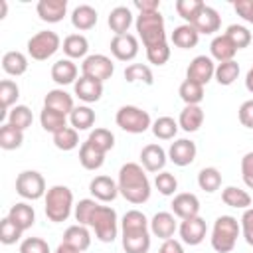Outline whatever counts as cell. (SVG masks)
<instances>
[{"label": "cell", "mask_w": 253, "mask_h": 253, "mask_svg": "<svg viewBox=\"0 0 253 253\" xmlns=\"http://www.w3.org/2000/svg\"><path fill=\"white\" fill-rule=\"evenodd\" d=\"M6 12H8V4H6V0H0V20L6 18Z\"/></svg>", "instance_id": "cell-62"}, {"label": "cell", "mask_w": 253, "mask_h": 253, "mask_svg": "<svg viewBox=\"0 0 253 253\" xmlns=\"http://www.w3.org/2000/svg\"><path fill=\"white\" fill-rule=\"evenodd\" d=\"M198 186L208 192V194H213L215 190H219L221 186V172L213 166H208V168H202L200 174H198Z\"/></svg>", "instance_id": "cell-44"}, {"label": "cell", "mask_w": 253, "mask_h": 253, "mask_svg": "<svg viewBox=\"0 0 253 253\" xmlns=\"http://www.w3.org/2000/svg\"><path fill=\"white\" fill-rule=\"evenodd\" d=\"M69 123L77 132L79 130H87V128H91L95 125V111L91 107H87V105H79V107H75L71 111Z\"/></svg>", "instance_id": "cell-36"}, {"label": "cell", "mask_w": 253, "mask_h": 253, "mask_svg": "<svg viewBox=\"0 0 253 253\" xmlns=\"http://www.w3.org/2000/svg\"><path fill=\"white\" fill-rule=\"evenodd\" d=\"M245 87H247L249 93H253V65H251V69L245 75Z\"/></svg>", "instance_id": "cell-61"}, {"label": "cell", "mask_w": 253, "mask_h": 253, "mask_svg": "<svg viewBox=\"0 0 253 253\" xmlns=\"http://www.w3.org/2000/svg\"><path fill=\"white\" fill-rule=\"evenodd\" d=\"M43 107L53 109V111L63 113V115H71V111L75 109L73 97L67 91H63V89H51V91H47V95L43 99Z\"/></svg>", "instance_id": "cell-24"}, {"label": "cell", "mask_w": 253, "mask_h": 253, "mask_svg": "<svg viewBox=\"0 0 253 253\" xmlns=\"http://www.w3.org/2000/svg\"><path fill=\"white\" fill-rule=\"evenodd\" d=\"M89 49V42L83 34H69L63 40V53L67 55V59H79L85 57Z\"/></svg>", "instance_id": "cell-33"}, {"label": "cell", "mask_w": 253, "mask_h": 253, "mask_svg": "<svg viewBox=\"0 0 253 253\" xmlns=\"http://www.w3.org/2000/svg\"><path fill=\"white\" fill-rule=\"evenodd\" d=\"M53 253H81V251H77V249H73V247H69V245H65V243L61 241Z\"/></svg>", "instance_id": "cell-60"}, {"label": "cell", "mask_w": 253, "mask_h": 253, "mask_svg": "<svg viewBox=\"0 0 253 253\" xmlns=\"http://www.w3.org/2000/svg\"><path fill=\"white\" fill-rule=\"evenodd\" d=\"M8 217H10L22 231L30 229V227L36 223V211H34V208H32L30 204H26V202L14 204V206L10 208V211H8Z\"/></svg>", "instance_id": "cell-29"}, {"label": "cell", "mask_w": 253, "mask_h": 253, "mask_svg": "<svg viewBox=\"0 0 253 253\" xmlns=\"http://www.w3.org/2000/svg\"><path fill=\"white\" fill-rule=\"evenodd\" d=\"M71 24L79 32H87L97 24V10L89 4H81L71 12Z\"/></svg>", "instance_id": "cell-30"}, {"label": "cell", "mask_w": 253, "mask_h": 253, "mask_svg": "<svg viewBox=\"0 0 253 253\" xmlns=\"http://www.w3.org/2000/svg\"><path fill=\"white\" fill-rule=\"evenodd\" d=\"M237 77H239V63H237L235 59H231V61H223V63H217V65H215L213 79H215L219 85L227 87V85H231Z\"/></svg>", "instance_id": "cell-40"}, {"label": "cell", "mask_w": 253, "mask_h": 253, "mask_svg": "<svg viewBox=\"0 0 253 253\" xmlns=\"http://www.w3.org/2000/svg\"><path fill=\"white\" fill-rule=\"evenodd\" d=\"M225 36L231 40V43H233L237 49L247 47V45L251 43V40H253L251 32H249L245 26H241V24H231V26H227Z\"/></svg>", "instance_id": "cell-48"}, {"label": "cell", "mask_w": 253, "mask_h": 253, "mask_svg": "<svg viewBox=\"0 0 253 253\" xmlns=\"http://www.w3.org/2000/svg\"><path fill=\"white\" fill-rule=\"evenodd\" d=\"M36 12L42 22L57 24L67 14V0H40L36 6Z\"/></svg>", "instance_id": "cell-18"}, {"label": "cell", "mask_w": 253, "mask_h": 253, "mask_svg": "<svg viewBox=\"0 0 253 253\" xmlns=\"http://www.w3.org/2000/svg\"><path fill=\"white\" fill-rule=\"evenodd\" d=\"M87 142H91L97 150H101V152L107 154L115 146V134L109 128H95V130H91Z\"/></svg>", "instance_id": "cell-46"}, {"label": "cell", "mask_w": 253, "mask_h": 253, "mask_svg": "<svg viewBox=\"0 0 253 253\" xmlns=\"http://www.w3.org/2000/svg\"><path fill=\"white\" fill-rule=\"evenodd\" d=\"M146 170L136 162H126L119 170V194L130 204H144L150 198V182Z\"/></svg>", "instance_id": "cell-2"}, {"label": "cell", "mask_w": 253, "mask_h": 253, "mask_svg": "<svg viewBox=\"0 0 253 253\" xmlns=\"http://www.w3.org/2000/svg\"><path fill=\"white\" fill-rule=\"evenodd\" d=\"M111 53L119 61H132L138 55V40L132 34L115 36L111 40Z\"/></svg>", "instance_id": "cell-14"}, {"label": "cell", "mask_w": 253, "mask_h": 253, "mask_svg": "<svg viewBox=\"0 0 253 253\" xmlns=\"http://www.w3.org/2000/svg\"><path fill=\"white\" fill-rule=\"evenodd\" d=\"M215 73V63L210 55H198L190 61L188 69H186V79L196 81L200 85H208L213 79Z\"/></svg>", "instance_id": "cell-11"}, {"label": "cell", "mask_w": 253, "mask_h": 253, "mask_svg": "<svg viewBox=\"0 0 253 253\" xmlns=\"http://www.w3.org/2000/svg\"><path fill=\"white\" fill-rule=\"evenodd\" d=\"M152 134L160 140H172L180 128L178 121H174L172 117H158L154 123H152Z\"/></svg>", "instance_id": "cell-37"}, {"label": "cell", "mask_w": 253, "mask_h": 253, "mask_svg": "<svg viewBox=\"0 0 253 253\" xmlns=\"http://www.w3.org/2000/svg\"><path fill=\"white\" fill-rule=\"evenodd\" d=\"M89 192L97 202H113L119 196V184L111 176H95L89 182Z\"/></svg>", "instance_id": "cell-17"}, {"label": "cell", "mask_w": 253, "mask_h": 253, "mask_svg": "<svg viewBox=\"0 0 253 253\" xmlns=\"http://www.w3.org/2000/svg\"><path fill=\"white\" fill-rule=\"evenodd\" d=\"M79 162L85 170H99L105 162V152L97 150L91 142H83L81 148H79Z\"/></svg>", "instance_id": "cell-34"}, {"label": "cell", "mask_w": 253, "mask_h": 253, "mask_svg": "<svg viewBox=\"0 0 253 253\" xmlns=\"http://www.w3.org/2000/svg\"><path fill=\"white\" fill-rule=\"evenodd\" d=\"M239 233L241 225L233 215H219L211 229V247L217 253H229L233 251Z\"/></svg>", "instance_id": "cell-4"}, {"label": "cell", "mask_w": 253, "mask_h": 253, "mask_svg": "<svg viewBox=\"0 0 253 253\" xmlns=\"http://www.w3.org/2000/svg\"><path fill=\"white\" fill-rule=\"evenodd\" d=\"M107 24L111 28V32H115V36H123L128 34V28L132 26V12L128 6H117L111 10Z\"/></svg>", "instance_id": "cell-23"}, {"label": "cell", "mask_w": 253, "mask_h": 253, "mask_svg": "<svg viewBox=\"0 0 253 253\" xmlns=\"http://www.w3.org/2000/svg\"><path fill=\"white\" fill-rule=\"evenodd\" d=\"M20 97V87L12 79H2L0 81V101H2V117L10 107H16V101Z\"/></svg>", "instance_id": "cell-42"}, {"label": "cell", "mask_w": 253, "mask_h": 253, "mask_svg": "<svg viewBox=\"0 0 253 253\" xmlns=\"http://www.w3.org/2000/svg\"><path fill=\"white\" fill-rule=\"evenodd\" d=\"M24 142V130L12 126V125H2L0 126V146L4 150H16Z\"/></svg>", "instance_id": "cell-39"}, {"label": "cell", "mask_w": 253, "mask_h": 253, "mask_svg": "<svg viewBox=\"0 0 253 253\" xmlns=\"http://www.w3.org/2000/svg\"><path fill=\"white\" fill-rule=\"evenodd\" d=\"M115 121L125 132H130V134H142L152 126L150 115L144 109L134 107V105H123L117 111Z\"/></svg>", "instance_id": "cell-7"}, {"label": "cell", "mask_w": 253, "mask_h": 253, "mask_svg": "<svg viewBox=\"0 0 253 253\" xmlns=\"http://www.w3.org/2000/svg\"><path fill=\"white\" fill-rule=\"evenodd\" d=\"M178 231H180V237L186 245H200L206 239L208 225H206L204 217L196 215V217H190V219H182Z\"/></svg>", "instance_id": "cell-13"}, {"label": "cell", "mask_w": 253, "mask_h": 253, "mask_svg": "<svg viewBox=\"0 0 253 253\" xmlns=\"http://www.w3.org/2000/svg\"><path fill=\"white\" fill-rule=\"evenodd\" d=\"M210 53H211V59H215L217 63H223V61H231L237 53V47L231 43V40L221 34V36H215L210 43Z\"/></svg>", "instance_id": "cell-25"}, {"label": "cell", "mask_w": 253, "mask_h": 253, "mask_svg": "<svg viewBox=\"0 0 253 253\" xmlns=\"http://www.w3.org/2000/svg\"><path fill=\"white\" fill-rule=\"evenodd\" d=\"M241 178L249 190H253V150L241 158Z\"/></svg>", "instance_id": "cell-55"}, {"label": "cell", "mask_w": 253, "mask_h": 253, "mask_svg": "<svg viewBox=\"0 0 253 253\" xmlns=\"http://www.w3.org/2000/svg\"><path fill=\"white\" fill-rule=\"evenodd\" d=\"M158 253H184V247L176 239H166V241H162Z\"/></svg>", "instance_id": "cell-59"}, {"label": "cell", "mask_w": 253, "mask_h": 253, "mask_svg": "<svg viewBox=\"0 0 253 253\" xmlns=\"http://www.w3.org/2000/svg\"><path fill=\"white\" fill-rule=\"evenodd\" d=\"M16 192L24 200H40L45 196V180L38 170H24L16 178Z\"/></svg>", "instance_id": "cell-9"}, {"label": "cell", "mask_w": 253, "mask_h": 253, "mask_svg": "<svg viewBox=\"0 0 253 253\" xmlns=\"http://www.w3.org/2000/svg\"><path fill=\"white\" fill-rule=\"evenodd\" d=\"M20 253H51L47 241L42 237H26L20 243Z\"/></svg>", "instance_id": "cell-53"}, {"label": "cell", "mask_w": 253, "mask_h": 253, "mask_svg": "<svg viewBox=\"0 0 253 253\" xmlns=\"http://www.w3.org/2000/svg\"><path fill=\"white\" fill-rule=\"evenodd\" d=\"M115 73V65L111 61V57L103 55V53H93L87 55L81 63V75H87L91 79H97L101 83H105L107 79H111Z\"/></svg>", "instance_id": "cell-10"}, {"label": "cell", "mask_w": 253, "mask_h": 253, "mask_svg": "<svg viewBox=\"0 0 253 253\" xmlns=\"http://www.w3.org/2000/svg\"><path fill=\"white\" fill-rule=\"evenodd\" d=\"M63 243L77 249V251H87L89 245H91V233L87 229V225H81V223H75V225H69L63 233Z\"/></svg>", "instance_id": "cell-21"}, {"label": "cell", "mask_w": 253, "mask_h": 253, "mask_svg": "<svg viewBox=\"0 0 253 253\" xmlns=\"http://www.w3.org/2000/svg\"><path fill=\"white\" fill-rule=\"evenodd\" d=\"M233 10L237 12V16H241V20L253 26V0H235Z\"/></svg>", "instance_id": "cell-56"}, {"label": "cell", "mask_w": 253, "mask_h": 253, "mask_svg": "<svg viewBox=\"0 0 253 253\" xmlns=\"http://www.w3.org/2000/svg\"><path fill=\"white\" fill-rule=\"evenodd\" d=\"M237 115H239V123L245 128H253V99L243 101L239 111H237Z\"/></svg>", "instance_id": "cell-57"}, {"label": "cell", "mask_w": 253, "mask_h": 253, "mask_svg": "<svg viewBox=\"0 0 253 253\" xmlns=\"http://www.w3.org/2000/svg\"><path fill=\"white\" fill-rule=\"evenodd\" d=\"M123 249L126 253H148L150 249V221L138 210H128L121 219Z\"/></svg>", "instance_id": "cell-1"}, {"label": "cell", "mask_w": 253, "mask_h": 253, "mask_svg": "<svg viewBox=\"0 0 253 253\" xmlns=\"http://www.w3.org/2000/svg\"><path fill=\"white\" fill-rule=\"evenodd\" d=\"M196 154H198L196 142H192L190 138H178L168 148V160L174 162L176 166H182V168L192 164L196 160Z\"/></svg>", "instance_id": "cell-12"}, {"label": "cell", "mask_w": 253, "mask_h": 253, "mask_svg": "<svg viewBox=\"0 0 253 253\" xmlns=\"http://www.w3.org/2000/svg\"><path fill=\"white\" fill-rule=\"evenodd\" d=\"M22 233H24V231H22L8 215L0 221V241H2L4 245H14L16 241H20Z\"/></svg>", "instance_id": "cell-49"}, {"label": "cell", "mask_w": 253, "mask_h": 253, "mask_svg": "<svg viewBox=\"0 0 253 253\" xmlns=\"http://www.w3.org/2000/svg\"><path fill=\"white\" fill-rule=\"evenodd\" d=\"M89 227H93L95 235L99 241L103 243H113L117 239L119 233V219H117V211L111 206H97L91 213L89 219Z\"/></svg>", "instance_id": "cell-6"}, {"label": "cell", "mask_w": 253, "mask_h": 253, "mask_svg": "<svg viewBox=\"0 0 253 253\" xmlns=\"http://www.w3.org/2000/svg\"><path fill=\"white\" fill-rule=\"evenodd\" d=\"M61 47V40L55 32L51 30H42L34 34L28 40V55L36 61H45L49 59L57 49Z\"/></svg>", "instance_id": "cell-8"}, {"label": "cell", "mask_w": 253, "mask_h": 253, "mask_svg": "<svg viewBox=\"0 0 253 253\" xmlns=\"http://www.w3.org/2000/svg\"><path fill=\"white\" fill-rule=\"evenodd\" d=\"M40 123H42V128L43 130L55 134V132H59V130H63L67 126V115L43 107L42 113H40Z\"/></svg>", "instance_id": "cell-35"}, {"label": "cell", "mask_w": 253, "mask_h": 253, "mask_svg": "<svg viewBox=\"0 0 253 253\" xmlns=\"http://www.w3.org/2000/svg\"><path fill=\"white\" fill-rule=\"evenodd\" d=\"M176 229H178L176 215L170 213V211H158L150 219V233L156 235V237H160L162 241L172 239V235H174Z\"/></svg>", "instance_id": "cell-19"}, {"label": "cell", "mask_w": 253, "mask_h": 253, "mask_svg": "<svg viewBox=\"0 0 253 253\" xmlns=\"http://www.w3.org/2000/svg\"><path fill=\"white\" fill-rule=\"evenodd\" d=\"M178 125L182 130L186 132H196L202 125H204V109L200 105H186L180 111L178 117Z\"/></svg>", "instance_id": "cell-26"}, {"label": "cell", "mask_w": 253, "mask_h": 253, "mask_svg": "<svg viewBox=\"0 0 253 253\" xmlns=\"http://www.w3.org/2000/svg\"><path fill=\"white\" fill-rule=\"evenodd\" d=\"M239 225H241L243 239L247 241V245L253 247V208L243 210V215H241V219H239Z\"/></svg>", "instance_id": "cell-54"}, {"label": "cell", "mask_w": 253, "mask_h": 253, "mask_svg": "<svg viewBox=\"0 0 253 253\" xmlns=\"http://www.w3.org/2000/svg\"><path fill=\"white\" fill-rule=\"evenodd\" d=\"M204 6L206 4L202 0H176V12L182 20H186V24H192Z\"/></svg>", "instance_id": "cell-47"}, {"label": "cell", "mask_w": 253, "mask_h": 253, "mask_svg": "<svg viewBox=\"0 0 253 253\" xmlns=\"http://www.w3.org/2000/svg\"><path fill=\"white\" fill-rule=\"evenodd\" d=\"M154 186L162 196H174L178 190V180L170 172H158L154 178Z\"/></svg>", "instance_id": "cell-51"}, {"label": "cell", "mask_w": 253, "mask_h": 253, "mask_svg": "<svg viewBox=\"0 0 253 253\" xmlns=\"http://www.w3.org/2000/svg\"><path fill=\"white\" fill-rule=\"evenodd\" d=\"M43 202H45V215L53 223L65 221L71 215V210L75 208L73 206V192L67 186H61V184L51 186L45 192Z\"/></svg>", "instance_id": "cell-3"}, {"label": "cell", "mask_w": 253, "mask_h": 253, "mask_svg": "<svg viewBox=\"0 0 253 253\" xmlns=\"http://www.w3.org/2000/svg\"><path fill=\"white\" fill-rule=\"evenodd\" d=\"M168 160V154L164 152V148L160 144H146L142 150H140V166L146 170V172H162L164 164Z\"/></svg>", "instance_id": "cell-16"}, {"label": "cell", "mask_w": 253, "mask_h": 253, "mask_svg": "<svg viewBox=\"0 0 253 253\" xmlns=\"http://www.w3.org/2000/svg\"><path fill=\"white\" fill-rule=\"evenodd\" d=\"M2 69L12 77H20L28 71V57L22 51H6L2 55Z\"/></svg>", "instance_id": "cell-31"}, {"label": "cell", "mask_w": 253, "mask_h": 253, "mask_svg": "<svg viewBox=\"0 0 253 253\" xmlns=\"http://www.w3.org/2000/svg\"><path fill=\"white\" fill-rule=\"evenodd\" d=\"M73 89H75V95L83 103H97L101 99V95H103V83L97 81V79H91L87 75H81L75 81Z\"/></svg>", "instance_id": "cell-20"}, {"label": "cell", "mask_w": 253, "mask_h": 253, "mask_svg": "<svg viewBox=\"0 0 253 253\" xmlns=\"http://www.w3.org/2000/svg\"><path fill=\"white\" fill-rule=\"evenodd\" d=\"M134 28L138 32V38L142 40L144 47H152L158 43H166V30H164V18L158 12L138 14L134 20Z\"/></svg>", "instance_id": "cell-5"}, {"label": "cell", "mask_w": 253, "mask_h": 253, "mask_svg": "<svg viewBox=\"0 0 253 253\" xmlns=\"http://www.w3.org/2000/svg\"><path fill=\"white\" fill-rule=\"evenodd\" d=\"M146 59H148L152 65H164V63L170 59V47H168V42H166V43L152 45V47H146Z\"/></svg>", "instance_id": "cell-52"}, {"label": "cell", "mask_w": 253, "mask_h": 253, "mask_svg": "<svg viewBox=\"0 0 253 253\" xmlns=\"http://www.w3.org/2000/svg\"><path fill=\"white\" fill-rule=\"evenodd\" d=\"M172 43L180 49H190V47H196L198 45V40H200V34L198 30L192 26V24H182V26H176L172 36H170Z\"/></svg>", "instance_id": "cell-28"}, {"label": "cell", "mask_w": 253, "mask_h": 253, "mask_svg": "<svg viewBox=\"0 0 253 253\" xmlns=\"http://www.w3.org/2000/svg\"><path fill=\"white\" fill-rule=\"evenodd\" d=\"M134 8L138 14H148V12H158L160 2L158 0H134Z\"/></svg>", "instance_id": "cell-58"}, {"label": "cell", "mask_w": 253, "mask_h": 253, "mask_svg": "<svg viewBox=\"0 0 253 253\" xmlns=\"http://www.w3.org/2000/svg\"><path fill=\"white\" fill-rule=\"evenodd\" d=\"M170 208H172V213L180 219H190V217L200 215V200L196 194H190V192L176 194Z\"/></svg>", "instance_id": "cell-15"}, {"label": "cell", "mask_w": 253, "mask_h": 253, "mask_svg": "<svg viewBox=\"0 0 253 253\" xmlns=\"http://www.w3.org/2000/svg\"><path fill=\"white\" fill-rule=\"evenodd\" d=\"M97 206H99V204H97V200H95V198L79 200V204H75V208H73V213H75L77 223H81V225H87V227H89L91 213H93V210H95Z\"/></svg>", "instance_id": "cell-50"}, {"label": "cell", "mask_w": 253, "mask_h": 253, "mask_svg": "<svg viewBox=\"0 0 253 253\" xmlns=\"http://www.w3.org/2000/svg\"><path fill=\"white\" fill-rule=\"evenodd\" d=\"M221 202L229 208H235V210H247L251 208V196L237 188V186H227L221 190Z\"/></svg>", "instance_id": "cell-32"}, {"label": "cell", "mask_w": 253, "mask_h": 253, "mask_svg": "<svg viewBox=\"0 0 253 253\" xmlns=\"http://www.w3.org/2000/svg\"><path fill=\"white\" fill-rule=\"evenodd\" d=\"M51 79L57 83V85H69L77 81V65L71 61V59H57L53 65H51Z\"/></svg>", "instance_id": "cell-27"}, {"label": "cell", "mask_w": 253, "mask_h": 253, "mask_svg": "<svg viewBox=\"0 0 253 253\" xmlns=\"http://www.w3.org/2000/svg\"><path fill=\"white\" fill-rule=\"evenodd\" d=\"M53 144H55V148L65 150V152L67 150H73L79 144V132L73 126H65L63 130H59V132L53 134Z\"/></svg>", "instance_id": "cell-45"}, {"label": "cell", "mask_w": 253, "mask_h": 253, "mask_svg": "<svg viewBox=\"0 0 253 253\" xmlns=\"http://www.w3.org/2000/svg\"><path fill=\"white\" fill-rule=\"evenodd\" d=\"M192 26L198 30V34H215L221 26V18L217 14L215 8L211 6H204L198 14V18L192 22Z\"/></svg>", "instance_id": "cell-22"}, {"label": "cell", "mask_w": 253, "mask_h": 253, "mask_svg": "<svg viewBox=\"0 0 253 253\" xmlns=\"http://www.w3.org/2000/svg\"><path fill=\"white\" fill-rule=\"evenodd\" d=\"M178 95L186 105H200L202 99H204V85H200L196 81H190V79H184L180 83Z\"/></svg>", "instance_id": "cell-38"}, {"label": "cell", "mask_w": 253, "mask_h": 253, "mask_svg": "<svg viewBox=\"0 0 253 253\" xmlns=\"http://www.w3.org/2000/svg\"><path fill=\"white\" fill-rule=\"evenodd\" d=\"M125 79L128 83H144V85H152L154 83V75L152 69L144 63H130L125 69Z\"/></svg>", "instance_id": "cell-41"}, {"label": "cell", "mask_w": 253, "mask_h": 253, "mask_svg": "<svg viewBox=\"0 0 253 253\" xmlns=\"http://www.w3.org/2000/svg\"><path fill=\"white\" fill-rule=\"evenodd\" d=\"M32 123H34V115H32L30 107L16 105V107H12L8 111V125H12V126H16L20 130H26V128L32 126Z\"/></svg>", "instance_id": "cell-43"}]
</instances>
